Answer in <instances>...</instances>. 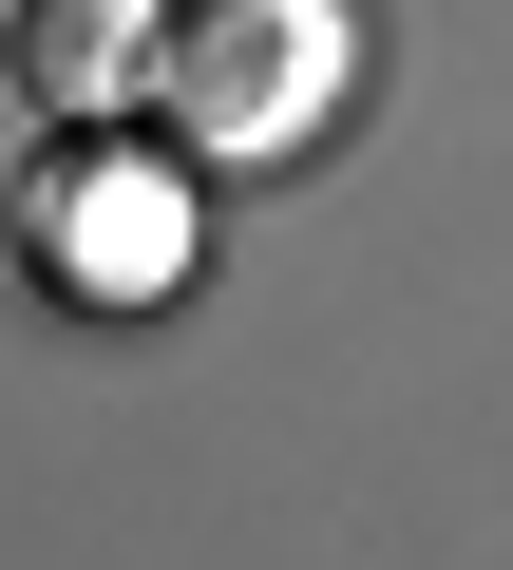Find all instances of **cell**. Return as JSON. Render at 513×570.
I'll list each match as a JSON object with an SVG mask.
<instances>
[{
    "mask_svg": "<svg viewBox=\"0 0 513 570\" xmlns=\"http://www.w3.org/2000/svg\"><path fill=\"white\" fill-rule=\"evenodd\" d=\"M343 58H362L343 0H190L171 58H152V96L190 115V153H286V134H324Z\"/></svg>",
    "mask_w": 513,
    "mask_h": 570,
    "instance_id": "6da1fadb",
    "label": "cell"
},
{
    "mask_svg": "<svg viewBox=\"0 0 513 570\" xmlns=\"http://www.w3.org/2000/svg\"><path fill=\"white\" fill-rule=\"evenodd\" d=\"M20 96L39 115H115V96H152V58H171V20L152 0H20Z\"/></svg>",
    "mask_w": 513,
    "mask_h": 570,
    "instance_id": "3957f363",
    "label": "cell"
},
{
    "mask_svg": "<svg viewBox=\"0 0 513 570\" xmlns=\"http://www.w3.org/2000/svg\"><path fill=\"white\" fill-rule=\"evenodd\" d=\"M171 228H190V190H171L152 153H39V190H20L39 285H115V305L171 266Z\"/></svg>",
    "mask_w": 513,
    "mask_h": 570,
    "instance_id": "7a4b0ae2",
    "label": "cell"
}]
</instances>
